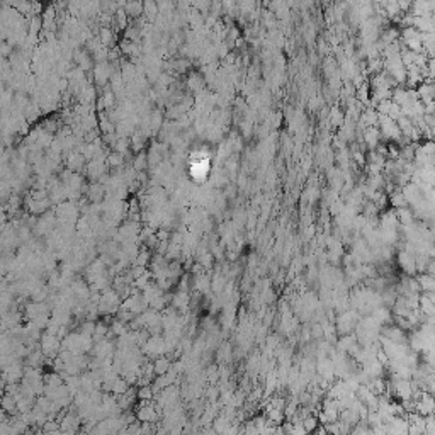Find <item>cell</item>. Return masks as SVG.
<instances>
[{
	"mask_svg": "<svg viewBox=\"0 0 435 435\" xmlns=\"http://www.w3.org/2000/svg\"><path fill=\"white\" fill-rule=\"evenodd\" d=\"M170 371V360L165 359V357H158L155 362H153V372H155L157 376H162L165 374V372Z\"/></svg>",
	"mask_w": 435,
	"mask_h": 435,
	"instance_id": "2",
	"label": "cell"
},
{
	"mask_svg": "<svg viewBox=\"0 0 435 435\" xmlns=\"http://www.w3.org/2000/svg\"><path fill=\"white\" fill-rule=\"evenodd\" d=\"M138 398L141 399V401H150V399L153 398V389L150 388V384L147 386H141L138 391Z\"/></svg>",
	"mask_w": 435,
	"mask_h": 435,
	"instance_id": "4",
	"label": "cell"
},
{
	"mask_svg": "<svg viewBox=\"0 0 435 435\" xmlns=\"http://www.w3.org/2000/svg\"><path fill=\"white\" fill-rule=\"evenodd\" d=\"M136 416L139 418V421L143 423H150V421H155L158 418V411H157V406H152L148 401H143L141 408L136 413Z\"/></svg>",
	"mask_w": 435,
	"mask_h": 435,
	"instance_id": "1",
	"label": "cell"
},
{
	"mask_svg": "<svg viewBox=\"0 0 435 435\" xmlns=\"http://www.w3.org/2000/svg\"><path fill=\"white\" fill-rule=\"evenodd\" d=\"M418 282L421 284L420 287L423 289L425 293H432V289H433V279H432V275H421V277L418 279Z\"/></svg>",
	"mask_w": 435,
	"mask_h": 435,
	"instance_id": "3",
	"label": "cell"
}]
</instances>
